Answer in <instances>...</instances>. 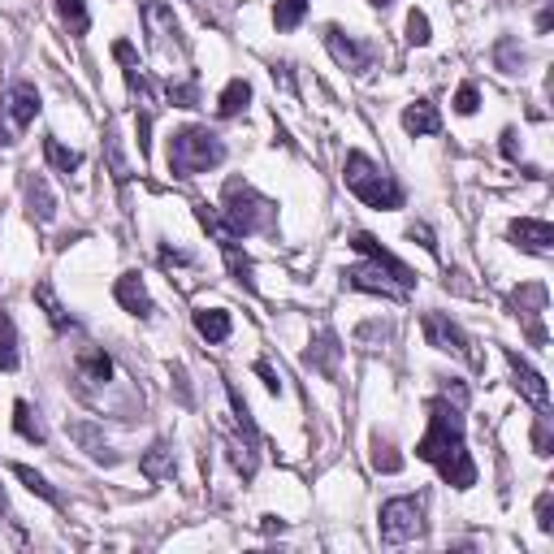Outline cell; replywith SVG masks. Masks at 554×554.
<instances>
[{"instance_id":"obj_2","label":"cell","mask_w":554,"mask_h":554,"mask_svg":"<svg viewBox=\"0 0 554 554\" xmlns=\"http://www.w3.org/2000/svg\"><path fill=\"white\" fill-rule=\"evenodd\" d=\"M221 221H226L239 239H247V234H269L273 221H277V208H273V200H265V195L252 187V182L230 178L226 195H221Z\"/></svg>"},{"instance_id":"obj_9","label":"cell","mask_w":554,"mask_h":554,"mask_svg":"<svg viewBox=\"0 0 554 554\" xmlns=\"http://www.w3.org/2000/svg\"><path fill=\"white\" fill-rule=\"evenodd\" d=\"M425 342L433 351H442V355H459V360H472V347H468V334L459 329L451 316H442V312H425Z\"/></svg>"},{"instance_id":"obj_3","label":"cell","mask_w":554,"mask_h":554,"mask_svg":"<svg viewBox=\"0 0 554 554\" xmlns=\"http://www.w3.org/2000/svg\"><path fill=\"white\" fill-rule=\"evenodd\" d=\"M226 161V143H221L208 126H182L174 139H169V174L174 178H195L208 174Z\"/></svg>"},{"instance_id":"obj_16","label":"cell","mask_w":554,"mask_h":554,"mask_svg":"<svg viewBox=\"0 0 554 554\" xmlns=\"http://www.w3.org/2000/svg\"><path fill=\"white\" fill-rule=\"evenodd\" d=\"M403 130L407 135H438L442 130V117H438V109H433L429 100H416V104H407L403 109Z\"/></svg>"},{"instance_id":"obj_30","label":"cell","mask_w":554,"mask_h":554,"mask_svg":"<svg viewBox=\"0 0 554 554\" xmlns=\"http://www.w3.org/2000/svg\"><path fill=\"white\" fill-rule=\"evenodd\" d=\"M373 468H377V472H399V468H403V455L394 451L390 442L377 438V442H373Z\"/></svg>"},{"instance_id":"obj_5","label":"cell","mask_w":554,"mask_h":554,"mask_svg":"<svg viewBox=\"0 0 554 554\" xmlns=\"http://www.w3.org/2000/svg\"><path fill=\"white\" fill-rule=\"evenodd\" d=\"M420 533H425V498H420V494L390 498V503L381 507V542H386V546L416 542Z\"/></svg>"},{"instance_id":"obj_14","label":"cell","mask_w":554,"mask_h":554,"mask_svg":"<svg viewBox=\"0 0 554 554\" xmlns=\"http://www.w3.org/2000/svg\"><path fill=\"white\" fill-rule=\"evenodd\" d=\"M113 295H117V303H122L130 316H139V321H148V316H152V295H148V286H143L139 273H122V277H117Z\"/></svg>"},{"instance_id":"obj_31","label":"cell","mask_w":554,"mask_h":554,"mask_svg":"<svg viewBox=\"0 0 554 554\" xmlns=\"http://www.w3.org/2000/svg\"><path fill=\"white\" fill-rule=\"evenodd\" d=\"M429 18H425V9H412L407 13V44H416V48H425L429 44Z\"/></svg>"},{"instance_id":"obj_1","label":"cell","mask_w":554,"mask_h":554,"mask_svg":"<svg viewBox=\"0 0 554 554\" xmlns=\"http://www.w3.org/2000/svg\"><path fill=\"white\" fill-rule=\"evenodd\" d=\"M416 459L433 464L438 477L446 485H455V490H472L477 485V464H472L468 442H464V407L451 403L446 394L429 403V429L416 446Z\"/></svg>"},{"instance_id":"obj_32","label":"cell","mask_w":554,"mask_h":554,"mask_svg":"<svg viewBox=\"0 0 554 554\" xmlns=\"http://www.w3.org/2000/svg\"><path fill=\"white\" fill-rule=\"evenodd\" d=\"M477 109H481V91L472 87V83H464V87L455 91V113H459V117H472Z\"/></svg>"},{"instance_id":"obj_23","label":"cell","mask_w":554,"mask_h":554,"mask_svg":"<svg viewBox=\"0 0 554 554\" xmlns=\"http://www.w3.org/2000/svg\"><path fill=\"white\" fill-rule=\"evenodd\" d=\"M0 368H5V373L18 368V329H13L9 308H0Z\"/></svg>"},{"instance_id":"obj_35","label":"cell","mask_w":554,"mask_h":554,"mask_svg":"<svg viewBox=\"0 0 554 554\" xmlns=\"http://www.w3.org/2000/svg\"><path fill=\"white\" fill-rule=\"evenodd\" d=\"M546 420H550V416H537V425H533V446H537V455H550V433H546Z\"/></svg>"},{"instance_id":"obj_7","label":"cell","mask_w":554,"mask_h":554,"mask_svg":"<svg viewBox=\"0 0 554 554\" xmlns=\"http://www.w3.org/2000/svg\"><path fill=\"white\" fill-rule=\"evenodd\" d=\"M325 48H329V57H334L342 70H351V74H368V70H373V57H377L373 44L347 35L342 26H325Z\"/></svg>"},{"instance_id":"obj_11","label":"cell","mask_w":554,"mask_h":554,"mask_svg":"<svg viewBox=\"0 0 554 554\" xmlns=\"http://www.w3.org/2000/svg\"><path fill=\"white\" fill-rule=\"evenodd\" d=\"M511 243L524 247V252H533V256H550L554 252V226L550 221H537V217H520V221H511Z\"/></svg>"},{"instance_id":"obj_39","label":"cell","mask_w":554,"mask_h":554,"mask_svg":"<svg viewBox=\"0 0 554 554\" xmlns=\"http://www.w3.org/2000/svg\"><path fill=\"white\" fill-rule=\"evenodd\" d=\"M5 511H9V503H5V490H0V516H5Z\"/></svg>"},{"instance_id":"obj_15","label":"cell","mask_w":554,"mask_h":554,"mask_svg":"<svg viewBox=\"0 0 554 554\" xmlns=\"http://www.w3.org/2000/svg\"><path fill=\"white\" fill-rule=\"evenodd\" d=\"M78 377L83 381H91V386H109L113 381V360L104 355L100 347H78Z\"/></svg>"},{"instance_id":"obj_27","label":"cell","mask_w":554,"mask_h":554,"mask_svg":"<svg viewBox=\"0 0 554 554\" xmlns=\"http://www.w3.org/2000/svg\"><path fill=\"white\" fill-rule=\"evenodd\" d=\"M303 13H308V0H277V9H273L277 31H295L303 22Z\"/></svg>"},{"instance_id":"obj_34","label":"cell","mask_w":554,"mask_h":554,"mask_svg":"<svg viewBox=\"0 0 554 554\" xmlns=\"http://www.w3.org/2000/svg\"><path fill=\"white\" fill-rule=\"evenodd\" d=\"M35 295H39V303H44V308H48V316H52V325H65V312H61V303H57V299H52V290H48V286H39V290H35Z\"/></svg>"},{"instance_id":"obj_8","label":"cell","mask_w":554,"mask_h":554,"mask_svg":"<svg viewBox=\"0 0 554 554\" xmlns=\"http://www.w3.org/2000/svg\"><path fill=\"white\" fill-rule=\"evenodd\" d=\"M342 286H347V290H364V295H381V299H407V286L394 282L390 269H381L377 260L342 269Z\"/></svg>"},{"instance_id":"obj_21","label":"cell","mask_w":554,"mask_h":554,"mask_svg":"<svg viewBox=\"0 0 554 554\" xmlns=\"http://www.w3.org/2000/svg\"><path fill=\"white\" fill-rule=\"evenodd\" d=\"M143 477L148 481H165V477H174V446L169 442H156L148 455H143Z\"/></svg>"},{"instance_id":"obj_10","label":"cell","mask_w":554,"mask_h":554,"mask_svg":"<svg viewBox=\"0 0 554 554\" xmlns=\"http://www.w3.org/2000/svg\"><path fill=\"white\" fill-rule=\"evenodd\" d=\"M507 364H511V373H516V390L529 399L537 412L542 416H550V390H546V377L537 373V368L524 360V355H516V351H507Z\"/></svg>"},{"instance_id":"obj_28","label":"cell","mask_w":554,"mask_h":554,"mask_svg":"<svg viewBox=\"0 0 554 554\" xmlns=\"http://www.w3.org/2000/svg\"><path fill=\"white\" fill-rule=\"evenodd\" d=\"M334 355H338V342H334V334H321V347H316V351H308V364H316L325 377H334Z\"/></svg>"},{"instance_id":"obj_38","label":"cell","mask_w":554,"mask_h":554,"mask_svg":"<svg viewBox=\"0 0 554 554\" xmlns=\"http://www.w3.org/2000/svg\"><path fill=\"white\" fill-rule=\"evenodd\" d=\"M412 234V239H420V247H425V252H438V243H433V234H429V226H412L407 230Z\"/></svg>"},{"instance_id":"obj_20","label":"cell","mask_w":554,"mask_h":554,"mask_svg":"<svg viewBox=\"0 0 554 554\" xmlns=\"http://www.w3.org/2000/svg\"><path fill=\"white\" fill-rule=\"evenodd\" d=\"M26 204H31V217L44 221V226L57 217V200H52V191L44 187V178H26Z\"/></svg>"},{"instance_id":"obj_36","label":"cell","mask_w":554,"mask_h":554,"mask_svg":"<svg viewBox=\"0 0 554 554\" xmlns=\"http://www.w3.org/2000/svg\"><path fill=\"white\" fill-rule=\"evenodd\" d=\"M256 373H260V377H265V386H269L273 394H282V377H277V373H273V364H269V360H256Z\"/></svg>"},{"instance_id":"obj_25","label":"cell","mask_w":554,"mask_h":554,"mask_svg":"<svg viewBox=\"0 0 554 554\" xmlns=\"http://www.w3.org/2000/svg\"><path fill=\"white\" fill-rule=\"evenodd\" d=\"M13 477H18V481H22V485H26V490H31V494H39V498H44V503L61 507V494L52 490V485H48L44 477H39L35 468H26V464H13Z\"/></svg>"},{"instance_id":"obj_24","label":"cell","mask_w":554,"mask_h":554,"mask_svg":"<svg viewBox=\"0 0 554 554\" xmlns=\"http://www.w3.org/2000/svg\"><path fill=\"white\" fill-rule=\"evenodd\" d=\"M44 156H48V165L57 169V174H74L78 165H83V156H78L74 148H65V143L57 135H48L44 139Z\"/></svg>"},{"instance_id":"obj_29","label":"cell","mask_w":554,"mask_h":554,"mask_svg":"<svg viewBox=\"0 0 554 554\" xmlns=\"http://www.w3.org/2000/svg\"><path fill=\"white\" fill-rule=\"evenodd\" d=\"M221 252H226V265H230V273H234V282L252 286V265H247V256H239V239H234V243H221Z\"/></svg>"},{"instance_id":"obj_6","label":"cell","mask_w":554,"mask_h":554,"mask_svg":"<svg viewBox=\"0 0 554 554\" xmlns=\"http://www.w3.org/2000/svg\"><path fill=\"white\" fill-rule=\"evenodd\" d=\"M143 22H148V35H152V48L161 57H187V39H182V26L174 18V9L165 0H148L143 5Z\"/></svg>"},{"instance_id":"obj_37","label":"cell","mask_w":554,"mask_h":554,"mask_svg":"<svg viewBox=\"0 0 554 554\" xmlns=\"http://www.w3.org/2000/svg\"><path fill=\"white\" fill-rule=\"evenodd\" d=\"M537 524H542V533H554V520H550V494H542V503H537Z\"/></svg>"},{"instance_id":"obj_12","label":"cell","mask_w":554,"mask_h":554,"mask_svg":"<svg viewBox=\"0 0 554 554\" xmlns=\"http://www.w3.org/2000/svg\"><path fill=\"white\" fill-rule=\"evenodd\" d=\"M351 247H355V252H364L368 260H377L381 269H390V277H394V282H399V286H407V290L416 286V273L407 269V265H403V260L394 256V252H386V247H381V243L373 239V234H364V230H360V234H351Z\"/></svg>"},{"instance_id":"obj_4","label":"cell","mask_w":554,"mask_h":554,"mask_svg":"<svg viewBox=\"0 0 554 554\" xmlns=\"http://www.w3.org/2000/svg\"><path fill=\"white\" fill-rule=\"evenodd\" d=\"M342 178H347V191L355 195V200H364L368 208H386V213H390V208L403 204L399 182H394L386 169H381L373 156H364V152H347Z\"/></svg>"},{"instance_id":"obj_13","label":"cell","mask_w":554,"mask_h":554,"mask_svg":"<svg viewBox=\"0 0 554 554\" xmlns=\"http://www.w3.org/2000/svg\"><path fill=\"white\" fill-rule=\"evenodd\" d=\"M39 91H35V83H13L9 91H5V117H9V126L13 130H26L39 117Z\"/></svg>"},{"instance_id":"obj_17","label":"cell","mask_w":554,"mask_h":554,"mask_svg":"<svg viewBox=\"0 0 554 554\" xmlns=\"http://www.w3.org/2000/svg\"><path fill=\"white\" fill-rule=\"evenodd\" d=\"M70 438H74L78 446H83V451H87L91 459H96V464H117V455L109 451V442L100 438V429L91 425V420H78V425H70Z\"/></svg>"},{"instance_id":"obj_33","label":"cell","mask_w":554,"mask_h":554,"mask_svg":"<svg viewBox=\"0 0 554 554\" xmlns=\"http://www.w3.org/2000/svg\"><path fill=\"white\" fill-rule=\"evenodd\" d=\"M520 61H524V52H516V44H511V39H503V44H498V65H503L507 74H516Z\"/></svg>"},{"instance_id":"obj_19","label":"cell","mask_w":554,"mask_h":554,"mask_svg":"<svg viewBox=\"0 0 554 554\" xmlns=\"http://www.w3.org/2000/svg\"><path fill=\"white\" fill-rule=\"evenodd\" d=\"M13 429H18V438L26 442H35V446H44L48 442V433H44V420H39V412L26 399L13 403Z\"/></svg>"},{"instance_id":"obj_18","label":"cell","mask_w":554,"mask_h":554,"mask_svg":"<svg viewBox=\"0 0 554 554\" xmlns=\"http://www.w3.org/2000/svg\"><path fill=\"white\" fill-rule=\"evenodd\" d=\"M230 312L226 308H200L195 312V334H200L204 342H226L230 338Z\"/></svg>"},{"instance_id":"obj_26","label":"cell","mask_w":554,"mask_h":554,"mask_svg":"<svg viewBox=\"0 0 554 554\" xmlns=\"http://www.w3.org/2000/svg\"><path fill=\"white\" fill-rule=\"evenodd\" d=\"M57 13H61V22L70 26V35H87L91 18H87V5H83V0H57Z\"/></svg>"},{"instance_id":"obj_40","label":"cell","mask_w":554,"mask_h":554,"mask_svg":"<svg viewBox=\"0 0 554 554\" xmlns=\"http://www.w3.org/2000/svg\"><path fill=\"white\" fill-rule=\"evenodd\" d=\"M368 5H377V9H386V5H390V0H368Z\"/></svg>"},{"instance_id":"obj_22","label":"cell","mask_w":554,"mask_h":554,"mask_svg":"<svg viewBox=\"0 0 554 554\" xmlns=\"http://www.w3.org/2000/svg\"><path fill=\"white\" fill-rule=\"evenodd\" d=\"M247 104H252V87H247L243 78H234V83H226V91L217 96V113L221 117H239Z\"/></svg>"}]
</instances>
